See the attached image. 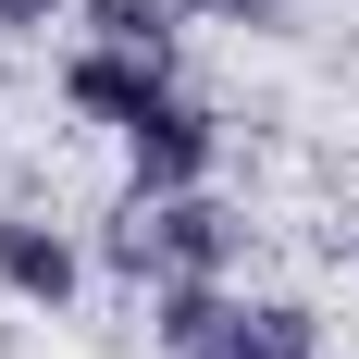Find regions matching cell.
Returning <instances> with one entry per match:
<instances>
[{
  "instance_id": "obj_7",
  "label": "cell",
  "mask_w": 359,
  "mask_h": 359,
  "mask_svg": "<svg viewBox=\"0 0 359 359\" xmlns=\"http://www.w3.org/2000/svg\"><path fill=\"white\" fill-rule=\"evenodd\" d=\"M100 260L124 273V285H149V211H137V198H124V211L100 223Z\"/></svg>"
},
{
  "instance_id": "obj_5",
  "label": "cell",
  "mask_w": 359,
  "mask_h": 359,
  "mask_svg": "<svg viewBox=\"0 0 359 359\" xmlns=\"http://www.w3.org/2000/svg\"><path fill=\"white\" fill-rule=\"evenodd\" d=\"M74 285H87V248H74L62 223L0 211V297H25V310H62Z\"/></svg>"
},
{
  "instance_id": "obj_3",
  "label": "cell",
  "mask_w": 359,
  "mask_h": 359,
  "mask_svg": "<svg viewBox=\"0 0 359 359\" xmlns=\"http://www.w3.org/2000/svg\"><path fill=\"white\" fill-rule=\"evenodd\" d=\"M211 161H223V124L198 100H161L124 124V186L137 198H186V186H211Z\"/></svg>"
},
{
  "instance_id": "obj_8",
  "label": "cell",
  "mask_w": 359,
  "mask_h": 359,
  "mask_svg": "<svg viewBox=\"0 0 359 359\" xmlns=\"http://www.w3.org/2000/svg\"><path fill=\"white\" fill-rule=\"evenodd\" d=\"M186 13H198V25H248V37L285 25V0H186Z\"/></svg>"
},
{
  "instance_id": "obj_2",
  "label": "cell",
  "mask_w": 359,
  "mask_h": 359,
  "mask_svg": "<svg viewBox=\"0 0 359 359\" xmlns=\"http://www.w3.org/2000/svg\"><path fill=\"white\" fill-rule=\"evenodd\" d=\"M149 211V285H223L236 260H248V223L223 211L211 186H186V198H137Z\"/></svg>"
},
{
  "instance_id": "obj_9",
  "label": "cell",
  "mask_w": 359,
  "mask_h": 359,
  "mask_svg": "<svg viewBox=\"0 0 359 359\" xmlns=\"http://www.w3.org/2000/svg\"><path fill=\"white\" fill-rule=\"evenodd\" d=\"M74 0H0V37H37V25H62Z\"/></svg>"
},
{
  "instance_id": "obj_1",
  "label": "cell",
  "mask_w": 359,
  "mask_h": 359,
  "mask_svg": "<svg viewBox=\"0 0 359 359\" xmlns=\"http://www.w3.org/2000/svg\"><path fill=\"white\" fill-rule=\"evenodd\" d=\"M149 334L161 359H323V310L236 285H149Z\"/></svg>"
},
{
  "instance_id": "obj_6",
  "label": "cell",
  "mask_w": 359,
  "mask_h": 359,
  "mask_svg": "<svg viewBox=\"0 0 359 359\" xmlns=\"http://www.w3.org/2000/svg\"><path fill=\"white\" fill-rule=\"evenodd\" d=\"M174 13H186V0H74L87 37H111V50H161V62H174Z\"/></svg>"
},
{
  "instance_id": "obj_4",
  "label": "cell",
  "mask_w": 359,
  "mask_h": 359,
  "mask_svg": "<svg viewBox=\"0 0 359 359\" xmlns=\"http://www.w3.org/2000/svg\"><path fill=\"white\" fill-rule=\"evenodd\" d=\"M62 100L87 111V124H111V137H124L137 111L174 100V62H161V50H111V37H87V50L62 62Z\"/></svg>"
}]
</instances>
